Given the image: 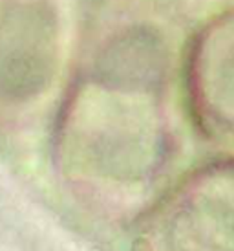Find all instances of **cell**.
I'll return each mask as SVG.
<instances>
[{"instance_id": "obj_1", "label": "cell", "mask_w": 234, "mask_h": 251, "mask_svg": "<svg viewBox=\"0 0 234 251\" xmlns=\"http://www.w3.org/2000/svg\"><path fill=\"white\" fill-rule=\"evenodd\" d=\"M170 251H234V165L196 176L170 205Z\"/></svg>"}, {"instance_id": "obj_2", "label": "cell", "mask_w": 234, "mask_h": 251, "mask_svg": "<svg viewBox=\"0 0 234 251\" xmlns=\"http://www.w3.org/2000/svg\"><path fill=\"white\" fill-rule=\"evenodd\" d=\"M53 17L41 4L11 6L0 22V86L31 92L48 77L55 55Z\"/></svg>"}]
</instances>
